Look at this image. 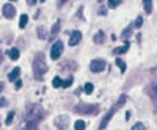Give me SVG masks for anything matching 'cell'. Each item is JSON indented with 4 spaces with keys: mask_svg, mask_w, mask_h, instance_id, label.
I'll list each match as a JSON object with an SVG mask.
<instances>
[{
    "mask_svg": "<svg viewBox=\"0 0 157 130\" xmlns=\"http://www.w3.org/2000/svg\"><path fill=\"white\" fill-rule=\"evenodd\" d=\"M13 118H14V113L11 111V113L8 115V118H6V121H5V122H6V124H11V122H13Z\"/></svg>",
    "mask_w": 157,
    "mask_h": 130,
    "instance_id": "f1b7e54d",
    "label": "cell"
},
{
    "mask_svg": "<svg viewBox=\"0 0 157 130\" xmlns=\"http://www.w3.org/2000/svg\"><path fill=\"white\" fill-rule=\"evenodd\" d=\"M74 127H75V130H85V122H83V121H77L74 124Z\"/></svg>",
    "mask_w": 157,
    "mask_h": 130,
    "instance_id": "cb8c5ba5",
    "label": "cell"
},
{
    "mask_svg": "<svg viewBox=\"0 0 157 130\" xmlns=\"http://www.w3.org/2000/svg\"><path fill=\"white\" fill-rule=\"evenodd\" d=\"M60 27H61V22H60V21H57L55 24H53L52 30H51V36H52V39L55 38L57 35H58V31H60Z\"/></svg>",
    "mask_w": 157,
    "mask_h": 130,
    "instance_id": "7c38bea8",
    "label": "cell"
},
{
    "mask_svg": "<svg viewBox=\"0 0 157 130\" xmlns=\"http://www.w3.org/2000/svg\"><path fill=\"white\" fill-rule=\"evenodd\" d=\"M93 41L96 42V44H102V42L105 41V35H104V31L102 30H99L98 33L94 35V38H93Z\"/></svg>",
    "mask_w": 157,
    "mask_h": 130,
    "instance_id": "8fae6325",
    "label": "cell"
},
{
    "mask_svg": "<svg viewBox=\"0 0 157 130\" xmlns=\"http://www.w3.org/2000/svg\"><path fill=\"white\" fill-rule=\"evenodd\" d=\"M93 89H94V86H93V83H86L85 85V92L86 94H91Z\"/></svg>",
    "mask_w": 157,
    "mask_h": 130,
    "instance_id": "d4e9b609",
    "label": "cell"
},
{
    "mask_svg": "<svg viewBox=\"0 0 157 130\" xmlns=\"http://www.w3.org/2000/svg\"><path fill=\"white\" fill-rule=\"evenodd\" d=\"M132 33H133V31H132V27H127V28H126L124 31L121 33V38L126 41V39H129V38L132 36Z\"/></svg>",
    "mask_w": 157,
    "mask_h": 130,
    "instance_id": "9a60e30c",
    "label": "cell"
},
{
    "mask_svg": "<svg viewBox=\"0 0 157 130\" xmlns=\"http://www.w3.org/2000/svg\"><path fill=\"white\" fill-rule=\"evenodd\" d=\"M143 8H145V11L149 14V13L152 11V0H143Z\"/></svg>",
    "mask_w": 157,
    "mask_h": 130,
    "instance_id": "5bb4252c",
    "label": "cell"
},
{
    "mask_svg": "<svg viewBox=\"0 0 157 130\" xmlns=\"http://www.w3.org/2000/svg\"><path fill=\"white\" fill-rule=\"evenodd\" d=\"M63 42L61 41H55L53 42V46H52V49H51V58L52 60H58L60 56H61V53H63Z\"/></svg>",
    "mask_w": 157,
    "mask_h": 130,
    "instance_id": "5b68a950",
    "label": "cell"
},
{
    "mask_svg": "<svg viewBox=\"0 0 157 130\" xmlns=\"http://www.w3.org/2000/svg\"><path fill=\"white\" fill-rule=\"evenodd\" d=\"M116 66H118V68H119V71H121V72H126V63L124 61H123V60L121 58H116Z\"/></svg>",
    "mask_w": 157,
    "mask_h": 130,
    "instance_id": "d6986e66",
    "label": "cell"
},
{
    "mask_svg": "<svg viewBox=\"0 0 157 130\" xmlns=\"http://www.w3.org/2000/svg\"><path fill=\"white\" fill-rule=\"evenodd\" d=\"M132 130H145V125H143L142 122H137V124L132 127Z\"/></svg>",
    "mask_w": 157,
    "mask_h": 130,
    "instance_id": "4316f807",
    "label": "cell"
},
{
    "mask_svg": "<svg viewBox=\"0 0 157 130\" xmlns=\"http://www.w3.org/2000/svg\"><path fill=\"white\" fill-rule=\"evenodd\" d=\"M47 72V63H46V58L42 53H38L33 60V74H35L36 80H42L44 74Z\"/></svg>",
    "mask_w": 157,
    "mask_h": 130,
    "instance_id": "7a4b0ae2",
    "label": "cell"
},
{
    "mask_svg": "<svg viewBox=\"0 0 157 130\" xmlns=\"http://www.w3.org/2000/svg\"><path fill=\"white\" fill-rule=\"evenodd\" d=\"M119 3H121V0H108V6H110V8H116Z\"/></svg>",
    "mask_w": 157,
    "mask_h": 130,
    "instance_id": "484cf974",
    "label": "cell"
},
{
    "mask_svg": "<svg viewBox=\"0 0 157 130\" xmlns=\"http://www.w3.org/2000/svg\"><path fill=\"white\" fill-rule=\"evenodd\" d=\"M53 124H55V127L58 130H66L69 125V118L68 116H58V118L53 121Z\"/></svg>",
    "mask_w": 157,
    "mask_h": 130,
    "instance_id": "ba28073f",
    "label": "cell"
},
{
    "mask_svg": "<svg viewBox=\"0 0 157 130\" xmlns=\"http://www.w3.org/2000/svg\"><path fill=\"white\" fill-rule=\"evenodd\" d=\"M22 130H38V124L36 122H27L22 127Z\"/></svg>",
    "mask_w": 157,
    "mask_h": 130,
    "instance_id": "e0dca14e",
    "label": "cell"
},
{
    "mask_svg": "<svg viewBox=\"0 0 157 130\" xmlns=\"http://www.w3.org/2000/svg\"><path fill=\"white\" fill-rule=\"evenodd\" d=\"M82 39V33L80 31H72L71 35V39H69V46H77Z\"/></svg>",
    "mask_w": 157,
    "mask_h": 130,
    "instance_id": "30bf717a",
    "label": "cell"
},
{
    "mask_svg": "<svg viewBox=\"0 0 157 130\" xmlns=\"http://www.w3.org/2000/svg\"><path fill=\"white\" fill-rule=\"evenodd\" d=\"M22 86V83H21V80H18V82H16V88H21Z\"/></svg>",
    "mask_w": 157,
    "mask_h": 130,
    "instance_id": "d6a6232c",
    "label": "cell"
},
{
    "mask_svg": "<svg viewBox=\"0 0 157 130\" xmlns=\"http://www.w3.org/2000/svg\"><path fill=\"white\" fill-rule=\"evenodd\" d=\"M38 38L46 39V28H44V27H39V28H38Z\"/></svg>",
    "mask_w": 157,
    "mask_h": 130,
    "instance_id": "603a6c76",
    "label": "cell"
},
{
    "mask_svg": "<svg viewBox=\"0 0 157 130\" xmlns=\"http://www.w3.org/2000/svg\"><path fill=\"white\" fill-rule=\"evenodd\" d=\"M74 111L79 113V115H98L99 113V105L96 104H80L77 107H74Z\"/></svg>",
    "mask_w": 157,
    "mask_h": 130,
    "instance_id": "277c9868",
    "label": "cell"
},
{
    "mask_svg": "<svg viewBox=\"0 0 157 130\" xmlns=\"http://www.w3.org/2000/svg\"><path fill=\"white\" fill-rule=\"evenodd\" d=\"M2 13H3V17H6V19H13V17L16 16V8H14L13 5H9V3H6V5H3Z\"/></svg>",
    "mask_w": 157,
    "mask_h": 130,
    "instance_id": "9c48e42d",
    "label": "cell"
},
{
    "mask_svg": "<svg viewBox=\"0 0 157 130\" xmlns=\"http://www.w3.org/2000/svg\"><path fill=\"white\" fill-rule=\"evenodd\" d=\"M98 2H102V0H98Z\"/></svg>",
    "mask_w": 157,
    "mask_h": 130,
    "instance_id": "8d00e7d4",
    "label": "cell"
},
{
    "mask_svg": "<svg viewBox=\"0 0 157 130\" xmlns=\"http://www.w3.org/2000/svg\"><path fill=\"white\" fill-rule=\"evenodd\" d=\"M2 89H3V83H0V92H2Z\"/></svg>",
    "mask_w": 157,
    "mask_h": 130,
    "instance_id": "e575fe53",
    "label": "cell"
},
{
    "mask_svg": "<svg viewBox=\"0 0 157 130\" xmlns=\"http://www.w3.org/2000/svg\"><path fill=\"white\" fill-rule=\"evenodd\" d=\"M129 50V44H126V46H123V47H116L115 50H113V53L115 55H119V53H126Z\"/></svg>",
    "mask_w": 157,
    "mask_h": 130,
    "instance_id": "2e32d148",
    "label": "cell"
},
{
    "mask_svg": "<svg viewBox=\"0 0 157 130\" xmlns=\"http://www.w3.org/2000/svg\"><path fill=\"white\" fill-rule=\"evenodd\" d=\"M72 82H74V78H72V77H68L66 80H63L61 86H65V88H69V86L72 85Z\"/></svg>",
    "mask_w": 157,
    "mask_h": 130,
    "instance_id": "44dd1931",
    "label": "cell"
},
{
    "mask_svg": "<svg viewBox=\"0 0 157 130\" xmlns=\"http://www.w3.org/2000/svg\"><path fill=\"white\" fill-rule=\"evenodd\" d=\"M146 91H148L149 97H151V101H152V110H154V113H157V83L151 85Z\"/></svg>",
    "mask_w": 157,
    "mask_h": 130,
    "instance_id": "52a82bcc",
    "label": "cell"
},
{
    "mask_svg": "<svg viewBox=\"0 0 157 130\" xmlns=\"http://www.w3.org/2000/svg\"><path fill=\"white\" fill-rule=\"evenodd\" d=\"M41 2H44V0H41Z\"/></svg>",
    "mask_w": 157,
    "mask_h": 130,
    "instance_id": "74e56055",
    "label": "cell"
},
{
    "mask_svg": "<svg viewBox=\"0 0 157 130\" xmlns=\"http://www.w3.org/2000/svg\"><path fill=\"white\" fill-rule=\"evenodd\" d=\"M2 56H3V55H2V52H0V61H2Z\"/></svg>",
    "mask_w": 157,
    "mask_h": 130,
    "instance_id": "d590c367",
    "label": "cell"
},
{
    "mask_svg": "<svg viewBox=\"0 0 157 130\" xmlns=\"http://www.w3.org/2000/svg\"><path fill=\"white\" fill-rule=\"evenodd\" d=\"M99 14H107V9L105 8H99Z\"/></svg>",
    "mask_w": 157,
    "mask_h": 130,
    "instance_id": "4dcf8cb0",
    "label": "cell"
},
{
    "mask_svg": "<svg viewBox=\"0 0 157 130\" xmlns=\"http://www.w3.org/2000/svg\"><path fill=\"white\" fill-rule=\"evenodd\" d=\"M44 110L41 108V105L38 104H32L25 108V121L27 122H36L38 124L42 118H44Z\"/></svg>",
    "mask_w": 157,
    "mask_h": 130,
    "instance_id": "6da1fadb",
    "label": "cell"
},
{
    "mask_svg": "<svg viewBox=\"0 0 157 130\" xmlns=\"http://www.w3.org/2000/svg\"><path fill=\"white\" fill-rule=\"evenodd\" d=\"M107 68V63L104 60H93L91 63H90V69H91V72H102L104 69Z\"/></svg>",
    "mask_w": 157,
    "mask_h": 130,
    "instance_id": "8992f818",
    "label": "cell"
},
{
    "mask_svg": "<svg viewBox=\"0 0 157 130\" xmlns=\"http://www.w3.org/2000/svg\"><path fill=\"white\" fill-rule=\"evenodd\" d=\"M66 2H68V0H60V3H61V5H63V3H66Z\"/></svg>",
    "mask_w": 157,
    "mask_h": 130,
    "instance_id": "836d02e7",
    "label": "cell"
},
{
    "mask_svg": "<svg viewBox=\"0 0 157 130\" xmlns=\"http://www.w3.org/2000/svg\"><path fill=\"white\" fill-rule=\"evenodd\" d=\"M61 78H60V77H55V78H53L52 80V85H53V88H60V86H61Z\"/></svg>",
    "mask_w": 157,
    "mask_h": 130,
    "instance_id": "7402d4cb",
    "label": "cell"
},
{
    "mask_svg": "<svg viewBox=\"0 0 157 130\" xmlns=\"http://www.w3.org/2000/svg\"><path fill=\"white\" fill-rule=\"evenodd\" d=\"M5 105H6V99L2 97V99H0V107H5Z\"/></svg>",
    "mask_w": 157,
    "mask_h": 130,
    "instance_id": "f546056e",
    "label": "cell"
},
{
    "mask_svg": "<svg viewBox=\"0 0 157 130\" xmlns=\"http://www.w3.org/2000/svg\"><path fill=\"white\" fill-rule=\"evenodd\" d=\"M38 0H27V5H35Z\"/></svg>",
    "mask_w": 157,
    "mask_h": 130,
    "instance_id": "1f68e13d",
    "label": "cell"
},
{
    "mask_svg": "<svg viewBox=\"0 0 157 130\" xmlns=\"http://www.w3.org/2000/svg\"><path fill=\"white\" fill-rule=\"evenodd\" d=\"M19 74H21V69H19V68H14V69H13V71L8 74V78H9V80H18Z\"/></svg>",
    "mask_w": 157,
    "mask_h": 130,
    "instance_id": "4fadbf2b",
    "label": "cell"
},
{
    "mask_svg": "<svg viewBox=\"0 0 157 130\" xmlns=\"http://www.w3.org/2000/svg\"><path fill=\"white\" fill-rule=\"evenodd\" d=\"M27 22H28V16L22 14L21 16V21H19V27H21V28H24V27L27 25Z\"/></svg>",
    "mask_w": 157,
    "mask_h": 130,
    "instance_id": "ffe728a7",
    "label": "cell"
},
{
    "mask_svg": "<svg viewBox=\"0 0 157 130\" xmlns=\"http://www.w3.org/2000/svg\"><path fill=\"white\" fill-rule=\"evenodd\" d=\"M8 56H9L11 60H18V58H19V50H18V49H9Z\"/></svg>",
    "mask_w": 157,
    "mask_h": 130,
    "instance_id": "ac0fdd59",
    "label": "cell"
},
{
    "mask_svg": "<svg viewBox=\"0 0 157 130\" xmlns=\"http://www.w3.org/2000/svg\"><path fill=\"white\" fill-rule=\"evenodd\" d=\"M126 104V96L124 94H123L121 96V97H119L118 99V102H116V104L115 105H113L112 107V108H110L108 110V111H107V115L104 116V118H102V121H101V124H99V130H104L105 127H107V125H108V122H110V119H112L113 118V116H115V113L116 111H118V110L119 108H121V107L123 105H124Z\"/></svg>",
    "mask_w": 157,
    "mask_h": 130,
    "instance_id": "3957f363",
    "label": "cell"
},
{
    "mask_svg": "<svg viewBox=\"0 0 157 130\" xmlns=\"http://www.w3.org/2000/svg\"><path fill=\"white\" fill-rule=\"evenodd\" d=\"M142 25H143V19H142V17H138V19L135 21V24H133V27H135V28H140Z\"/></svg>",
    "mask_w": 157,
    "mask_h": 130,
    "instance_id": "83f0119b",
    "label": "cell"
}]
</instances>
